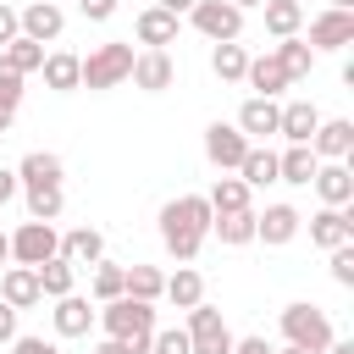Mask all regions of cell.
Wrapping results in <instances>:
<instances>
[{
	"label": "cell",
	"mask_w": 354,
	"mask_h": 354,
	"mask_svg": "<svg viewBox=\"0 0 354 354\" xmlns=\"http://www.w3.org/2000/svg\"><path fill=\"white\" fill-rule=\"evenodd\" d=\"M205 238H210V205H205V194H177V199L160 205V243H166V254L177 266H188Z\"/></svg>",
	"instance_id": "1"
},
{
	"label": "cell",
	"mask_w": 354,
	"mask_h": 354,
	"mask_svg": "<svg viewBox=\"0 0 354 354\" xmlns=\"http://www.w3.org/2000/svg\"><path fill=\"white\" fill-rule=\"evenodd\" d=\"M94 321L105 326V337H116V343H138V348H149V337H155V304H138V299H111V304H100L94 310Z\"/></svg>",
	"instance_id": "2"
},
{
	"label": "cell",
	"mask_w": 354,
	"mask_h": 354,
	"mask_svg": "<svg viewBox=\"0 0 354 354\" xmlns=\"http://www.w3.org/2000/svg\"><path fill=\"white\" fill-rule=\"evenodd\" d=\"M282 337H288L293 348H304V354H326V343H332L337 332H332V315H326L321 304H304V299H299V304L282 310Z\"/></svg>",
	"instance_id": "3"
},
{
	"label": "cell",
	"mask_w": 354,
	"mask_h": 354,
	"mask_svg": "<svg viewBox=\"0 0 354 354\" xmlns=\"http://www.w3.org/2000/svg\"><path fill=\"white\" fill-rule=\"evenodd\" d=\"M127 72H133V44H122V39L94 44V50L83 55V88H88V94H105V88L127 83Z\"/></svg>",
	"instance_id": "4"
},
{
	"label": "cell",
	"mask_w": 354,
	"mask_h": 354,
	"mask_svg": "<svg viewBox=\"0 0 354 354\" xmlns=\"http://www.w3.org/2000/svg\"><path fill=\"white\" fill-rule=\"evenodd\" d=\"M55 254H61L55 221H22V227L11 232V260H17V266H44V260H55Z\"/></svg>",
	"instance_id": "5"
},
{
	"label": "cell",
	"mask_w": 354,
	"mask_h": 354,
	"mask_svg": "<svg viewBox=\"0 0 354 354\" xmlns=\"http://www.w3.org/2000/svg\"><path fill=\"white\" fill-rule=\"evenodd\" d=\"M183 332H188V354H232V332H227L221 310H210V304H194Z\"/></svg>",
	"instance_id": "6"
},
{
	"label": "cell",
	"mask_w": 354,
	"mask_h": 354,
	"mask_svg": "<svg viewBox=\"0 0 354 354\" xmlns=\"http://www.w3.org/2000/svg\"><path fill=\"white\" fill-rule=\"evenodd\" d=\"M188 17H194V28H199L210 44H232V39L243 33V11H238L232 0H199Z\"/></svg>",
	"instance_id": "7"
},
{
	"label": "cell",
	"mask_w": 354,
	"mask_h": 354,
	"mask_svg": "<svg viewBox=\"0 0 354 354\" xmlns=\"http://www.w3.org/2000/svg\"><path fill=\"white\" fill-rule=\"evenodd\" d=\"M243 155H249V138H243L232 122H210V127H205V160H210L221 177H227V171H238V160H243Z\"/></svg>",
	"instance_id": "8"
},
{
	"label": "cell",
	"mask_w": 354,
	"mask_h": 354,
	"mask_svg": "<svg viewBox=\"0 0 354 354\" xmlns=\"http://www.w3.org/2000/svg\"><path fill=\"white\" fill-rule=\"evenodd\" d=\"M61 28H66V11H61L55 0H28V6L17 11V33H22V39H33V44L61 39Z\"/></svg>",
	"instance_id": "9"
},
{
	"label": "cell",
	"mask_w": 354,
	"mask_h": 354,
	"mask_svg": "<svg viewBox=\"0 0 354 354\" xmlns=\"http://www.w3.org/2000/svg\"><path fill=\"white\" fill-rule=\"evenodd\" d=\"M127 77H133V88H144V94H166V88L177 83V61H171L166 50H138Z\"/></svg>",
	"instance_id": "10"
},
{
	"label": "cell",
	"mask_w": 354,
	"mask_h": 354,
	"mask_svg": "<svg viewBox=\"0 0 354 354\" xmlns=\"http://www.w3.org/2000/svg\"><path fill=\"white\" fill-rule=\"evenodd\" d=\"M310 183H315L321 205H332V210H348L354 205V171H348V160H321Z\"/></svg>",
	"instance_id": "11"
},
{
	"label": "cell",
	"mask_w": 354,
	"mask_h": 354,
	"mask_svg": "<svg viewBox=\"0 0 354 354\" xmlns=\"http://www.w3.org/2000/svg\"><path fill=\"white\" fill-rule=\"evenodd\" d=\"M299 227H304V216H299L293 205H266V210H254V238H260V243H271V249L293 243V238H299Z\"/></svg>",
	"instance_id": "12"
},
{
	"label": "cell",
	"mask_w": 354,
	"mask_h": 354,
	"mask_svg": "<svg viewBox=\"0 0 354 354\" xmlns=\"http://www.w3.org/2000/svg\"><path fill=\"white\" fill-rule=\"evenodd\" d=\"M310 243L315 249H343V243H354V216L348 210H332V205H321L315 216H310Z\"/></svg>",
	"instance_id": "13"
},
{
	"label": "cell",
	"mask_w": 354,
	"mask_h": 354,
	"mask_svg": "<svg viewBox=\"0 0 354 354\" xmlns=\"http://www.w3.org/2000/svg\"><path fill=\"white\" fill-rule=\"evenodd\" d=\"M310 50H343V44H354V11H321L315 22H310V39H304Z\"/></svg>",
	"instance_id": "14"
},
{
	"label": "cell",
	"mask_w": 354,
	"mask_h": 354,
	"mask_svg": "<svg viewBox=\"0 0 354 354\" xmlns=\"http://www.w3.org/2000/svg\"><path fill=\"white\" fill-rule=\"evenodd\" d=\"M315 127H321L315 100H288V105H277V133H282L288 144H310Z\"/></svg>",
	"instance_id": "15"
},
{
	"label": "cell",
	"mask_w": 354,
	"mask_h": 354,
	"mask_svg": "<svg viewBox=\"0 0 354 354\" xmlns=\"http://www.w3.org/2000/svg\"><path fill=\"white\" fill-rule=\"evenodd\" d=\"M310 155H315V160H348V155H354V122H348V116L321 122L315 138H310Z\"/></svg>",
	"instance_id": "16"
},
{
	"label": "cell",
	"mask_w": 354,
	"mask_h": 354,
	"mask_svg": "<svg viewBox=\"0 0 354 354\" xmlns=\"http://www.w3.org/2000/svg\"><path fill=\"white\" fill-rule=\"evenodd\" d=\"M249 144H260V138H271L277 133V100H260V94H249L243 105H238V122H232Z\"/></svg>",
	"instance_id": "17"
},
{
	"label": "cell",
	"mask_w": 354,
	"mask_h": 354,
	"mask_svg": "<svg viewBox=\"0 0 354 354\" xmlns=\"http://www.w3.org/2000/svg\"><path fill=\"white\" fill-rule=\"evenodd\" d=\"M61 177H66V166H61V155H50V149L22 155V166H17L22 194H28V188H61Z\"/></svg>",
	"instance_id": "18"
},
{
	"label": "cell",
	"mask_w": 354,
	"mask_h": 354,
	"mask_svg": "<svg viewBox=\"0 0 354 354\" xmlns=\"http://www.w3.org/2000/svg\"><path fill=\"white\" fill-rule=\"evenodd\" d=\"M50 321H55V337H88V326H94V304H88L83 293H66V299H55Z\"/></svg>",
	"instance_id": "19"
},
{
	"label": "cell",
	"mask_w": 354,
	"mask_h": 354,
	"mask_svg": "<svg viewBox=\"0 0 354 354\" xmlns=\"http://www.w3.org/2000/svg\"><path fill=\"white\" fill-rule=\"evenodd\" d=\"M39 72H44V88H55V94L83 88V55H72V50H50Z\"/></svg>",
	"instance_id": "20"
},
{
	"label": "cell",
	"mask_w": 354,
	"mask_h": 354,
	"mask_svg": "<svg viewBox=\"0 0 354 354\" xmlns=\"http://www.w3.org/2000/svg\"><path fill=\"white\" fill-rule=\"evenodd\" d=\"M133 33H138V44H144V50H166V44H177V17H171V11H160V6H149V11H138Z\"/></svg>",
	"instance_id": "21"
},
{
	"label": "cell",
	"mask_w": 354,
	"mask_h": 354,
	"mask_svg": "<svg viewBox=\"0 0 354 354\" xmlns=\"http://www.w3.org/2000/svg\"><path fill=\"white\" fill-rule=\"evenodd\" d=\"M61 260H72V266H100V260H105L100 227H72V232H61Z\"/></svg>",
	"instance_id": "22"
},
{
	"label": "cell",
	"mask_w": 354,
	"mask_h": 354,
	"mask_svg": "<svg viewBox=\"0 0 354 354\" xmlns=\"http://www.w3.org/2000/svg\"><path fill=\"white\" fill-rule=\"evenodd\" d=\"M0 299L22 315L28 304H39V277H33V266H6L0 271Z\"/></svg>",
	"instance_id": "23"
},
{
	"label": "cell",
	"mask_w": 354,
	"mask_h": 354,
	"mask_svg": "<svg viewBox=\"0 0 354 354\" xmlns=\"http://www.w3.org/2000/svg\"><path fill=\"white\" fill-rule=\"evenodd\" d=\"M243 83H249L260 100H277V94L288 88V72H282V61H277V55H249V72H243Z\"/></svg>",
	"instance_id": "24"
},
{
	"label": "cell",
	"mask_w": 354,
	"mask_h": 354,
	"mask_svg": "<svg viewBox=\"0 0 354 354\" xmlns=\"http://www.w3.org/2000/svg\"><path fill=\"white\" fill-rule=\"evenodd\" d=\"M315 155H310V144H288L282 155H277V183H293V188H310V177H315Z\"/></svg>",
	"instance_id": "25"
},
{
	"label": "cell",
	"mask_w": 354,
	"mask_h": 354,
	"mask_svg": "<svg viewBox=\"0 0 354 354\" xmlns=\"http://www.w3.org/2000/svg\"><path fill=\"white\" fill-rule=\"evenodd\" d=\"M238 183L254 194V188H266V183H277V149H266V144H249V155L238 160Z\"/></svg>",
	"instance_id": "26"
},
{
	"label": "cell",
	"mask_w": 354,
	"mask_h": 354,
	"mask_svg": "<svg viewBox=\"0 0 354 354\" xmlns=\"http://www.w3.org/2000/svg\"><path fill=\"white\" fill-rule=\"evenodd\" d=\"M33 277H39V299H66L72 288H77V266L72 260H44V266H33Z\"/></svg>",
	"instance_id": "27"
},
{
	"label": "cell",
	"mask_w": 354,
	"mask_h": 354,
	"mask_svg": "<svg viewBox=\"0 0 354 354\" xmlns=\"http://www.w3.org/2000/svg\"><path fill=\"white\" fill-rule=\"evenodd\" d=\"M160 299H171L177 310H194V304H205V277H199L194 266H177V271L166 277V288H160Z\"/></svg>",
	"instance_id": "28"
},
{
	"label": "cell",
	"mask_w": 354,
	"mask_h": 354,
	"mask_svg": "<svg viewBox=\"0 0 354 354\" xmlns=\"http://www.w3.org/2000/svg\"><path fill=\"white\" fill-rule=\"evenodd\" d=\"M160 288H166V277H160L155 266H122V293H127V299L155 304V299H160Z\"/></svg>",
	"instance_id": "29"
},
{
	"label": "cell",
	"mask_w": 354,
	"mask_h": 354,
	"mask_svg": "<svg viewBox=\"0 0 354 354\" xmlns=\"http://www.w3.org/2000/svg\"><path fill=\"white\" fill-rule=\"evenodd\" d=\"M277 61H282V72H288V83H299V77H310V66H315V50L293 33V39H277V50H271Z\"/></svg>",
	"instance_id": "30"
},
{
	"label": "cell",
	"mask_w": 354,
	"mask_h": 354,
	"mask_svg": "<svg viewBox=\"0 0 354 354\" xmlns=\"http://www.w3.org/2000/svg\"><path fill=\"white\" fill-rule=\"evenodd\" d=\"M205 205H210V216H232V210H254V205H249V188H243L238 177H216V188L205 194Z\"/></svg>",
	"instance_id": "31"
},
{
	"label": "cell",
	"mask_w": 354,
	"mask_h": 354,
	"mask_svg": "<svg viewBox=\"0 0 354 354\" xmlns=\"http://www.w3.org/2000/svg\"><path fill=\"white\" fill-rule=\"evenodd\" d=\"M260 11H266V33H277V39H293L304 28V6L299 0H266Z\"/></svg>",
	"instance_id": "32"
},
{
	"label": "cell",
	"mask_w": 354,
	"mask_h": 354,
	"mask_svg": "<svg viewBox=\"0 0 354 354\" xmlns=\"http://www.w3.org/2000/svg\"><path fill=\"white\" fill-rule=\"evenodd\" d=\"M210 72L221 77V83H243V72H249V50L232 39V44H216L210 50Z\"/></svg>",
	"instance_id": "33"
},
{
	"label": "cell",
	"mask_w": 354,
	"mask_h": 354,
	"mask_svg": "<svg viewBox=\"0 0 354 354\" xmlns=\"http://www.w3.org/2000/svg\"><path fill=\"white\" fill-rule=\"evenodd\" d=\"M210 232L238 249V243H254V210H232V216H210Z\"/></svg>",
	"instance_id": "34"
},
{
	"label": "cell",
	"mask_w": 354,
	"mask_h": 354,
	"mask_svg": "<svg viewBox=\"0 0 354 354\" xmlns=\"http://www.w3.org/2000/svg\"><path fill=\"white\" fill-rule=\"evenodd\" d=\"M0 55H6V66H11V72H22V77H28V72H39V66H44V55H50V50L17 33V39H11V44L0 50Z\"/></svg>",
	"instance_id": "35"
},
{
	"label": "cell",
	"mask_w": 354,
	"mask_h": 354,
	"mask_svg": "<svg viewBox=\"0 0 354 354\" xmlns=\"http://www.w3.org/2000/svg\"><path fill=\"white\" fill-rule=\"evenodd\" d=\"M61 205H66L61 188H28V221H55Z\"/></svg>",
	"instance_id": "36"
},
{
	"label": "cell",
	"mask_w": 354,
	"mask_h": 354,
	"mask_svg": "<svg viewBox=\"0 0 354 354\" xmlns=\"http://www.w3.org/2000/svg\"><path fill=\"white\" fill-rule=\"evenodd\" d=\"M94 299H100V304L122 299V266H111V260H100V266H94Z\"/></svg>",
	"instance_id": "37"
},
{
	"label": "cell",
	"mask_w": 354,
	"mask_h": 354,
	"mask_svg": "<svg viewBox=\"0 0 354 354\" xmlns=\"http://www.w3.org/2000/svg\"><path fill=\"white\" fill-rule=\"evenodd\" d=\"M149 354H188V332H183V326H155Z\"/></svg>",
	"instance_id": "38"
},
{
	"label": "cell",
	"mask_w": 354,
	"mask_h": 354,
	"mask_svg": "<svg viewBox=\"0 0 354 354\" xmlns=\"http://www.w3.org/2000/svg\"><path fill=\"white\" fill-rule=\"evenodd\" d=\"M332 282H337V288H354V243L332 249Z\"/></svg>",
	"instance_id": "39"
},
{
	"label": "cell",
	"mask_w": 354,
	"mask_h": 354,
	"mask_svg": "<svg viewBox=\"0 0 354 354\" xmlns=\"http://www.w3.org/2000/svg\"><path fill=\"white\" fill-rule=\"evenodd\" d=\"M17 100H22V72H11V66H6V55H0V105H11V111H17Z\"/></svg>",
	"instance_id": "40"
},
{
	"label": "cell",
	"mask_w": 354,
	"mask_h": 354,
	"mask_svg": "<svg viewBox=\"0 0 354 354\" xmlns=\"http://www.w3.org/2000/svg\"><path fill=\"white\" fill-rule=\"evenodd\" d=\"M77 11H83L88 22H111V17H116V0H77Z\"/></svg>",
	"instance_id": "41"
},
{
	"label": "cell",
	"mask_w": 354,
	"mask_h": 354,
	"mask_svg": "<svg viewBox=\"0 0 354 354\" xmlns=\"http://www.w3.org/2000/svg\"><path fill=\"white\" fill-rule=\"evenodd\" d=\"M11 354H61V348L44 343V337H22V332H17V337H11Z\"/></svg>",
	"instance_id": "42"
},
{
	"label": "cell",
	"mask_w": 354,
	"mask_h": 354,
	"mask_svg": "<svg viewBox=\"0 0 354 354\" xmlns=\"http://www.w3.org/2000/svg\"><path fill=\"white\" fill-rule=\"evenodd\" d=\"M11 39H17V6H6V0H0V50H6Z\"/></svg>",
	"instance_id": "43"
},
{
	"label": "cell",
	"mask_w": 354,
	"mask_h": 354,
	"mask_svg": "<svg viewBox=\"0 0 354 354\" xmlns=\"http://www.w3.org/2000/svg\"><path fill=\"white\" fill-rule=\"evenodd\" d=\"M94 354H149V348H138V343H116V337H100Z\"/></svg>",
	"instance_id": "44"
},
{
	"label": "cell",
	"mask_w": 354,
	"mask_h": 354,
	"mask_svg": "<svg viewBox=\"0 0 354 354\" xmlns=\"http://www.w3.org/2000/svg\"><path fill=\"white\" fill-rule=\"evenodd\" d=\"M17 194H22V183H17V171H6V166H0V205H11Z\"/></svg>",
	"instance_id": "45"
},
{
	"label": "cell",
	"mask_w": 354,
	"mask_h": 354,
	"mask_svg": "<svg viewBox=\"0 0 354 354\" xmlns=\"http://www.w3.org/2000/svg\"><path fill=\"white\" fill-rule=\"evenodd\" d=\"M11 337H17V310L0 299V343H11Z\"/></svg>",
	"instance_id": "46"
},
{
	"label": "cell",
	"mask_w": 354,
	"mask_h": 354,
	"mask_svg": "<svg viewBox=\"0 0 354 354\" xmlns=\"http://www.w3.org/2000/svg\"><path fill=\"white\" fill-rule=\"evenodd\" d=\"M232 354H271L266 337H232Z\"/></svg>",
	"instance_id": "47"
},
{
	"label": "cell",
	"mask_w": 354,
	"mask_h": 354,
	"mask_svg": "<svg viewBox=\"0 0 354 354\" xmlns=\"http://www.w3.org/2000/svg\"><path fill=\"white\" fill-rule=\"evenodd\" d=\"M155 6H160V11H171V17H183V11H194L199 0H155Z\"/></svg>",
	"instance_id": "48"
},
{
	"label": "cell",
	"mask_w": 354,
	"mask_h": 354,
	"mask_svg": "<svg viewBox=\"0 0 354 354\" xmlns=\"http://www.w3.org/2000/svg\"><path fill=\"white\" fill-rule=\"evenodd\" d=\"M326 354H354V337H332V343H326Z\"/></svg>",
	"instance_id": "49"
},
{
	"label": "cell",
	"mask_w": 354,
	"mask_h": 354,
	"mask_svg": "<svg viewBox=\"0 0 354 354\" xmlns=\"http://www.w3.org/2000/svg\"><path fill=\"white\" fill-rule=\"evenodd\" d=\"M11 122H17V111H11V105H0V138L11 133Z\"/></svg>",
	"instance_id": "50"
},
{
	"label": "cell",
	"mask_w": 354,
	"mask_h": 354,
	"mask_svg": "<svg viewBox=\"0 0 354 354\" xmlns=\"http://www.w3.org/2000/svg\"><path fill=\"white\" fill-rule=\"evenodd\" d=\"M6 260H11V238L0 232V266H6Z\"/></svg>",
	"instance_id": "51"
},
{
	"label": "cell",
	"mask_w": 354,
	"mask_h": 354,
	"mask_svg": "<svg viewBox=\"0 0 354 354\" xmlns=\"http://www.w3.org/2000/svg\"><path fill=\"white\" fill-rule=\"evenodd\" d=\"M326 6H332V11H354V0H326Z\"/></svg>",
	"instance_id": "52"
},
{
	"label": "cell",
	"mask_w": 354,
	"mask_h": 354,
	"mask_svg": "<svg viewBox=\"0 0 354 354\" xmlns=\"http://www.w3.org/2000/svg\"><path fill=\"white\" fill-rule=\"evenodd\" d=\"M271 354H304V348H293V343H282V348H271Z\"/></svg>",
	"instance_id": "53"
},
{
	"label": "cell",
	"mask_w": 354,
	"mask_h": 354,
	"mask_svg": "<svg viewBox=\"0 0 354 354\" xmlns=\"http://www.w3.org/2000/svg\"><path fill=\"white\" fill-rule=\"evenodd\" d=\"M232 6H238V11H249V6H266V0H232Z\"/></svg>",
	"instance_id": "54"
},
{
	"label": "cell",
	"mask_w": 354,
	"mask_h": 354,
	"mask_svg": "<svg viewBox=\"0 0 354 354\" xmlns=\"http://www.w3.org/2000/svg\"><path fill=\"white\" fill-rule=\"evenodd\" d=\"M299 6H304V0H299Z\"/></svg>",
	"instance_id": "55"
}]
</instances>
